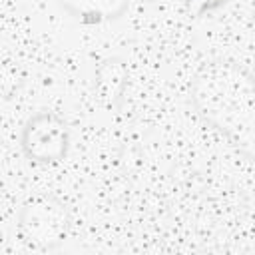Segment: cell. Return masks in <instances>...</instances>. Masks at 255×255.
I'll return each instance as SVG.
<instances>
[{"mask_svg": "<svg viewBox=\"0 0 255 255\" xmlns=\"http://www.w3.org/2000/svg\"><path fill=\"white\" fill-rule=\"evenodd\" d=\"M189 104L245 159L255 163V74L235 60L205 62L189 82Z\"/></svg>", "mask_w": 255, "mask_h": 255, "instance_id": "cell-1", "label": "cell"}, {"mask_svg": "<svg viewBox=\"0 0 255 255\" xmlns=\"http://www.w3.org/2000/svg\"><path fill=\"white\" fill-rule=\"evenodd\" d=\"M72 215L68 205L50 193L26 199L18 211L16 227L20 239L34 251H52L66 239Z\"/></svg>", "mask_w": 255, "mask_h": 255, "instance_id": "cell-2", "label": "cell"}, {"mask_svg": "<svg viewBox=\"0 0 255 255\" xmlns=\"http://www.w3.org/2000/svg\"><path fill=\"white\" fill-rule=\"evenodd\" d=\"M70 124L50 110L34 112L24 122L20 133L22 153L26 155V159L40 165H54L66 159L70 151Z\"/></svg>", "mask_w": 255, "mask_h": 255, "instance_id": "cell-3", "label": "cell"}, {"mask_svg": "<svg viewBox=\"0 0 255 255\" xmlns=\"http://www.w3.org/2000/svg\"><path fill=\"white\" fill-rule=\"evenodd\" d=\"M129 84L128 62L120 56L104 58L94 72V92L100 104L110 110H120Z\"/></svg>", "mask_w": 255, "mask_h": 255, "instance_id": "cell-4", "label": "cell"}, {"mask_svg": "<svg viewBox=\"0 0 255 255\" xmlns=\"http://www.w3.org/2000/svg\"><path fill=\"white\" fill-rule=\"evenodd\" d=\"M131 0H58L60 8L84 26L120 20L129 10Z\"/></svg>", "mask_w": 255, "mask_h": 255, "instance_id": "cell-5", "label": "cell"}, {"mask_svg": "<svg viewBox=\"0 0 255 255\" xmlns=\"http://www.w3.org/2000/svg\"><path fill=\"white\" fill-rule=\"evenodd\" d=\"M229 0H185V8L195 16V18H203L209 12L219 10L221 6H225Z\"/></svg>", "mask_w": 255, "mask_h": 255, "instance_id": "cell-6", "label": "cell"}]
</instances>
